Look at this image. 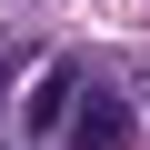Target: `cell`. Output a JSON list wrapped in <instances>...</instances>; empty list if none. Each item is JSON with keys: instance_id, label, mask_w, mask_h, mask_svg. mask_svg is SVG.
<instances>
[{"instance_id": "2", "label": "cell", "mask_w": 150, "mask_h": 150, "mask_svg": "<svg viewBox=\"0 0 150 150\" xmlns=\"http://www.w3.org/2000/svg\"><path fill=\"white\" fill-rule=\"evenodd\" d=\"M70 100H80V60H50V70H40V90H30V130H60Z\"/></svg>"}, {"instance_id": "1", "label": "cell", "mask_w": 150, "mask_h": 150, "mask_svg": "<svg viewBox=\"0 0 150 150\" xmlns=\"http://www.w3.org/2000/svg\"><path fill=\"white\" fill-rule=\"evenodd\" d=\"M70 150H130V100L110 90V80H80V100H70Z\"/></svg>"}]
</instances>
